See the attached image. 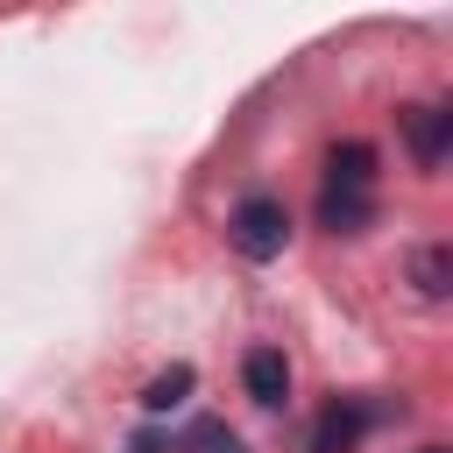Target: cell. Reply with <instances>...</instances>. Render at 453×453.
I'll use <instances>...</instances> for the list:
<instances>
[{"label": "cell", "instance_id": "obj_1", "mask_svg": "<svg viewBox=\"0 0 453 453\" xmlns=\"http://www.w3.org/2000/svg\"><path fill=\"white\" fill-rule=\"evenodd\" d=\"M226 241H234V255H248V262H276L283 241H290L283 198H276V191H248V198L226 212Z\"/></svg>", "mask_w": 453, "mask_h": 453}, {"label": "cell", "instance_id": "obj_2", "mask_svg": "<svg viewBox=\"0 0 453 453\" xmlns=\"http://www.w3.org/2000/svg\"><path fill=\"white\" fill-rule=\"evenodd\" d=\"M368 425H375V403L333 396V403L311 418V432H304V453H354V446L368 439Z\"/></svg>", "mask_w": 453, "mask_h": 453}, {"label": "cell", "instance_id": "obj_3", "mask_svg": "<svg viewBox=\"0 0 453 453\" xmlns=\"http://www.w3.org/2000/svg\"><path fill=\"white\" fill-rule=\"evenodd\" d=\"M403 142H411L418 170H439L453 149V113L446 106H403Z\"/></svg>", "mask_w": 453, "mask_h": 453}, {"label": "cell", "instance_id": "obj_4", "mask_svg": "<svg viewBox=\"0 0 453 453\" xmlns=\"http://www.w3.org/2000/svg\"><path fill=\"white\" fill-rule=\"evenodd\" d=\"M241 389H248L262 411H276V403L290 396V361H283V347H248V354H241Z\"/></svg>", "mask_w": 453, "mask_h": 453}, {"label": "cell", "instance_id": "obj_5", "mask_svg": "<svg viewBox=\"0 0 453 453\" xmlns=\"http://www.w3.org/2000/svg\"><path fill=\"white\" fill-rule=\"evenodd\" d=\"M326 191H375V149H368V142H333V156H326Z\"/></svg>", "mask_w": 453, "mask_h": 453}, {"label": "cell", "instance_id": "obj_6", "mask_svg": "<svg viewBox=\"0 0 453 453\" xmlns=\"http://www.w3.org/2000/svg\"><path fill=\"white\" fill-rule=\"evenodd\" d=\"M368 219H375V191H319V226L361 234Z\"/></svg>", "mask_w": 453, "mask_h": 453}, {"label": "cell", "instance_id": "obj_7", "mask_svg": "<svg viewBox=\"0 0 453 453\" xmlns=\"http://www.w3.org/2000/svg\"><path fill=\"white\" fill-rule=\"evenodd\" d=\"M411 283H418V297H446L453 290V248L446 241H425L411 255Z\"/></svg>", "mask_w": 453, "mask_h": 453}, {"label": "cell", "instance_id": "obj_8", "mask_svg": "<svg viewBox=\"0 0 453 453\" xmlns=\"http://www.w3.org/2000/svg\"><path fill=\"white\" fill-rule=\"evenodd\" d=\"M191 382H198V368H191V361H170V368H163V375H156V382L142 389V411H149V418L177 411V403L191 396Z\"/></svg>", "mask_w": 453, "mask_h": 453}, {"label": "cell", "instance_id": "obj_9", "mask_svg": "<svg viewBox=\"0 0 453 453\" xmlns=\"http://www.w3.org/2000/svg\"><path fill=\"white\" fill-rule=\"evenodd\" d=\"M127 453H177V439H163V432H134Z\"/></svg>", "mask_w": 453, "mask_h": 453}, {"label": "cell", "instance_id": "obj_10", "mask_svg": "<svg viewBox=\"0 0 453 453\" xmlns=\"http://www.w3.org/2000/svg\"><path fill=\"white\" fill-rule=\"evenodd\" d=\"M418 453H446V446H418Z\"/></svg>", "mask_w": 453, "mask_h": 453}]
</instances>
